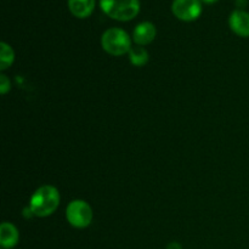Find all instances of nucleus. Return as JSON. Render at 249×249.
<instances>
[{"mask_svg":"<svg viewBox=\"0 0 249 249\" xmlns=\"http://www.w3.org/2000/svg\"><path fill=\"white\" fill-rule=\"evenodd\" d=\"M60 199V192L56 187L51 185H44L39 187L31 197V202H29L32 215L39 216V218L51 215L58 208Z\"/></svg>","mask_w":249,"mask_h":249,"instance_id":"obj_1","label":"nucleus"},{"mask_svg":"<svg viewBox=\"0 0 249 249\" xmlns=\"http://www.w3.org/2000/svg\"><path fill=\"white\" fill-rule=\"evenodd\" d=\"M102 11L117 21H130L140 11L139 0H100Z\"/></svg>","mask_w":249,"mask_h":249,"instance_id":"obj_2","label":"nucleus"},{"mask_svg":"<svg viewBox=\"0 0 249 249\" xmlns=\"http://www.w3.org/2000/svg\"><path fill=\"white\" fill-rule=\"evenodd\" d=\"M101 45L107 53L112 56L125 55L130 51L131 39L125 31L121 28H109L102 34Z\"/></svg>","mask_w":249,"mask_h":249,"instance_id":"obj_3","label":"nucleus"},{"mask_svg":"<svg viewBox=\"0 0 249 249\" xmlns=\"http://www.w3.org/2000/svg\"><path fill=\"white\" fill-rule=\"evenodd\" d=\"M66 218L73 228H88L92 220V209L89 203L83 199H74L67 206Z\"/></svg>","mask_w":249,"mask_h":249,"instance_id":"obj_4","label":"nucleus"},{"mask_svg":"<svg viewBox=\"0 0 249 249\" xmlns=\"http://www.w3.org/2000/svg\"><path fill=\"white\" fill-rule=\"evenodd\" d=\"M172 11L179 19L191 22L198 18L202 14L201 0H174Z\"/></svg>","mask_w":249,"mask_h":249,"instance_id":"obj_5","label":"nucleus"},{"mask_svg":"<svg viewBox=\"0 0 249 249\" xmlns=\"http://www.w3.org/2000/svg\"><path fill=\"white\" fill-rule=\"evenodd\" d=\"M156 36H157V29H156L155 24L147 21L139 23L133 32L134 41L140 46L148 45L152 43Z\"/></svg>","mask_w":249,"mask_h":249,"instance_id":"obj_6","label":"nucleus"},{"mask_svg":"<svg viewBox=\"0 0 249 249\" xmlns=\"http://www.w3.org/2000/svg\"><path fill=\"white\" fill-rule=\"evenodd\" d=\"M229 24L233 33L240 36H249V14L243 10H235L231 12Z\"/></svg>","mask_w":249,"mask_h":249,"instance_id":"obj_7","label":"nucleus"},{"mask_svg":"<svg viewBox=\"0 0 249 249\" xmlns=\"http://www.w3.org/2000/svg\"><path fill=\"white\" fill-rule=\"evenodd\" d=\"M19 235L16 226L11 223H2L0 226V245L4 249H11L18 243Z\"/></svg>","mask_w":249,"mask_h":249,"instance_id":"obj_8","label":"nucleus"},{"mask_svg":"<svg viewBox=\"0 0 249 249\" xmlns=\"http://www.w3.org/2000/svg\"><path fill=\"white\" fill-rule=\"evenodd\" d=\"M96 0H68V9L73 16L85 18L92 14Z\"/></svg>","mask_w":249,"mask_h":249,"instance_id":"obj_9","label":"nucleus"},{"mask_svg":"<svg viewBox=\"0 0 249 249\" xmlns=\"http://www.w3.org/2000/svg\"><path fill=\"white\" fill-rule=\"evenodd\" d=\"M128 53L130 62L134 66H136V67H142V66H145L148 62V53L142 46H134V48L130 49Z\"/></svg>","mask_w":249,"mask_h":249,"instance_id":"obj_10","label":"nucleus"},{"mask_svg":"<svg viewBox=\"0 0 249 249\" xmlns=\"http://www.w3.org/2000/svg\"><path fill=\"white\" fill-rule=\"evenodd\" d=\"M15 53L9 44H0V71H5L14 63Z\"/></svg>","mask_w":249,"mask_h":249,"instance_id":"obj_11","label":"nucleus"},{"mask_svg":"<svg viewBox=\"0 0 249 249\" xmlns=\"http://www.w3.org/2000/svg\"><path fill=\"white\" fill-rule=\"evenodd\" d=\"M11 89V82L5 74H0V92L2 95L6 94Z\"/></svg>","mask_w":249,"mask_h":249,"instance_id":"obj_12","label":"nucleus"},{"mask_svg":"<svg viewBox=\"0 0 249 249\" xmlns=\"http://www.w3.org/2000/svg\"><path fill=\"white\" fill-rule=\"evenodd\" d=\"M167 249H182V248H181V245H180V243L172 242V243H169V245H168Z\"/></svg>","mask_w":249,"mask_h":249,"instance_id":"obj_13","label":"nucleus"},{"mask_svg":"<svg viewBox=\"0 0 249 249\" xmlns=\"http://www.w3.org/2000/svg\"><path fill=\"white\" fill-rule=\"evenodd\" d=\"M202 2H204V4H214V2H216L218 0H201Z\"/></svg>","mask_w":249,"mask_h":249,"instance_id":"obj_14","label":"nucleus"}]
</instances>
